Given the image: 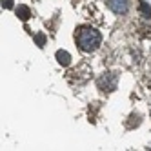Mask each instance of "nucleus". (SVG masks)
Listing matches in <instances>:
<instances>
[{"label": "nucleus", "mask_w": 151, "mask_h": 151, "mask_svg": "<svg viewBox=\"0 0 151 151\" xmlns=\"http://www.w3.org/2000/svg\"><path fill=\"white\" fill-rule=\"evenodd\" d=\"M75 38H77V44H78V47H80L84 53H91V51H95L96 47L100 46V42H102L100 33H99L95 27H89V26H82V27H78Z\"/></svg>", "instance_id": "1"}, {"label": "nucleus", "mask_w": 151, "mask_h": 151, "mask_svg": "<svg viewBox=\"0 0 151 151\" xmlns=\"http://www.w3.org/2000/svg\"><path fill=\"white\" fill-rule=\"evenodd\" d=\"M116 82H118L116 73H104V75L99 77V80H96V86H99L102 91L111 93V91L116 89Z\"/></svg>", "instance_id": "2"}, {"label": "nucleus", "mask_w": 151, "mask_h": 151, "mask_svg": "<svg viewBox=\"0 0 151 151\" xmlns=\"http://www.w3.org/2000/svg\"><path fill=\"white\" fill-rule=\"evenodd\" d=\"M107 7L115 15H126L129 11V2L127 0H107Z\"/></svg>", "instance_id": "3"}, {"label": "nucleus", "mask_w": 151, "mask_h": 151, "mask_svg": "<svg viewBox=\"0 0 151 151\" xmlns=\"http://www.w3.org/2000/svg\"><path fill=\"white\" fill-rule=\"evenodd\" d=\"M57 60H58L60 66H69L71 64V55L68 51H64V49H58L57 51Z\"/></svg>", "instance_id": "4"}, {"label": "nucleus", "mask_w": 151, "mask_h": 151, "mask_svg": "<svg viewBox=\"0 0 151 151\" xmlns=\"http://www.w3.org/2000/svg\"><path fill=\"white\" fill-rule=\"evenodd\" d=\"M15 13H17V17H18L20 20H24V22H26V20H29V17H31V9H29L27 6H22V4H20V6L15 9Z\"/></svg>", "instance_id": "5"}, {"label": "nucleus", "mask_w": 151, "mask_h": 151, "mask_svg": "<svg viewBox=\"0 0 151 151\" xmlns=\"http://www.w3.org/2000/svg\"><path fill=\"white\" fill-rule=\"evenodd\" d=\"M140 11H142L146 17H149V18H151V7L147 6V2H144V0L140 2Z\"/></svg>", "instance_id": "6"}, {"label": "nucleus", "mask_w": 151, "mask_h": 151, "mask_svg": "<svg viewBox=\"0 0 151 151\" xmlns=\"http://www.w3.org/2000/svg\"><path fill=\"white\" fill-rule=\"evenodd\" d=\"M35 40H37L38 47H44V44H46V35L44 33H38V35H35Z\"/></svg>", "instance_id": "7"}, {"label": "nucleus", "mask_w": 151, "mask_h": 151, "mask_svg": "<svg viewBox=\"0 0 151 151\" xmlns=\"http://www.w3.org/2000/svg\"><path fill=\"white\" fill-rule=\"evenodd\" d=\"M2 7L11 9V7H13V0H2Z\"/></svg>", "instance_id": "8"}]
</instances>
